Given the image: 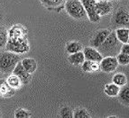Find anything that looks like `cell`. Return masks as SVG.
I'll list each match as a JSON object with an SVG mask.
<instances>
[{
    "mask_svg": "<svg viewBox=\"0 0 129 118\" xmlns=\"http://www.w3.org/2000/svg\"><path fill=\"white\" fill-rule=\"evenodd\" d=\"M7 51L15 53H25L29 51V45L25 33L20 27H14L8 33V41L6 45Z\"/></svg>",
    "mask_w": 129,
    "mask_h": 118,
    "instance_id": "cell-1",
    "label": "cell"
},
{
    "mask_svg": "<svg viewBox=\"0 0 129 118\" xmlns=\"http://www.w3.org/2000/svg\"><path fill=\"white\" fill-rule=\"evenodd\" d=\"M120 42L117 38L115 32L111 31L107 36L105 41L97 48L101 54H105L106 56H114L113 54H118L120 52Z\"/></svg>",
    "mask_w": 129,
    "mask_h": 118,
    "instance_id": "cell-2",
    "label": "cell"
},
{
    "mask_svg": "<svg viewBox=\"0 0 129 118\" xmlns=\"http://www.w3.org/2000/svg\"><path fill=\"white\" fill-rule=\"evenodd\" d=\"M64 9L74 20H83L88 18L84 6L80 0H66Z\"/></svg>",
    "mask_w": 129,
    "mask_h": 118,
    "instance_id": "cell-3",
    "label": "cell"
},
{
    "mask_svg": "<svg viewBox=\"0 0 129 118\" xmlns=\"http://www.w3.org/2000/svg\"><path fill=\"white\" fill-rule=\"evenodd\" d=\"M20 61V56L15 52L10 51L3 52L0 55V71L3 73H12Z\"/></svg>",
    "mask_w": 129,
    "mask_h": 118,
    "instance_id": "cell-4",
    "label": "cell"
},
{
    "mask_svg": "<svg viewBox=\"0 0 129 118\" xmlns=\"http://www.w3.org/2000/svg\"><path fill=\"white\" fill-rule=\"evenodd\" d=\"M113 26L129 29V11L125 7H120L114 13L111 20Z\"/></svg>",
    "mask_w": 129,
    "mask_h": 118,
    "instance_id": "cell-5",
    "label": "cell"
},
{
    "mask_svg": "<svg viewBox=\"0 0 129 118\" xmlns=\"http://www.w3.org/2000/svg\"><path fill=\"white\" fill-rule=\"evenodd\" d=\"M81 4L83 5L85 8V11L87 13V16H88V20L91 22H98L100 21L101 17L95 12V0H80Z\"/></svg>",
    "mask_w": 129,
    "mask_h": 118,
    "instance_id": "cell-6",
    "label": "cell"
},
{
    "mask_svg": "<svg viewBox=\"0 0 129 118\" xmlns=\"http://www.w3.org/2000/svg\"><path fill=\"white\" fill-rule=\"evenodd\" d=\"M99 64H100V69L105 73H111L115 71L118 67V60L115 56H106L103 58Z\"/></svg>",
    "mask_w": 129,
    "mask_h": 118,
    "instance_id": "cell-7",
    "label": "cell"
},
{
    "mask_svg": "<svg viewBox=\"0 0 129 118\" xmlns=\"http://www.w3.org/2000/svg\"><path fill=\"white\" fill-rule=\"evenodd\" d=\"M12 73L16 75L20 80L21 84H27V83H29V81L31 80V74L28 73V72L24 68V67L22 66V64H21V61H20L17 63V65L15 66L14 69L13 70Z\"/></svg>",
    "mask_w": 129,
    "mask_h": 118,
    "instance_id": "cell-8",
    "label": "cell"
},
{
    "mask_svg": "<svg viewBox=\"0 0 129 118\" xmlns=\"http://www.w3.org/2000/svg\"><path fill=\"white\" fill-rule=\"evenodd\" d=\"M95 12L100 17L108 15L112 12L113 6L111 1H98L95 2Z\"/></svg>",
    "mask_w": 129,
    "mask_h": 118,
    "instance_id": "cell-9",
    "label": "cell"
},
{
    "mask_svg": "<svg viewBox=\"0 0 129 118\" xmlns=\"http://www.w3.org/2000/svg\"><path fill=\"white\" fill-rule=\"evenodd\" d=\"M111 31L110 29H101L98 30L94 36L92 37L91 41H90V45L92 47H95V48H98L104 41L107 38V36L110 35Z\"/></svg>",
    "mask_w": 129,
    "mask_h": 118,
    "instance_id": "cell-10",
    "label": "cell"
},
{
    "mask_svg": "<svg viewBox=\"0 0 129 118\" xmlns=\"http://www.w3.org/2000/svg\"><path fill=\"white\" fill-rule=\"evenodd\" d=\"M83 53H84L85 60H88V61H95V62H100L102 61L103 55L100 53L98 50L95 47H86L83 50Z\"/></svg>",
    "mask_w": 129,
    "mask_h": 118,
    "instance_id": "cell-11",
    "label": "cell"
},
{
    "mask_svg": "<svg viewBox=\"0 0 129 118\" xmlns=\"http://www.w3.org/2000/svg\"><path fill=\"white\" fill-rule=\"evenodd\" d=\"M81 69L87 73H93L100 70V64L99 62L85 60L84 62L81 64Z\"/></svg>",
    "mask_w": 129,
    "mask_h": 118,
    "instance_id": "cell-12",
    "label": "cell"
},
{
    "mask_svg": "<svg viewBox=\"0 0 129 118\" xmlns=\"http://www.w3.org/2000/svg\"><path fill=\"white\" fill-rule=\"evenodd\" d=\"M21 64L28 73L33 74L37 69V63L36 60L32 58H25L21 61Z\"/></svg>",
    "mask_w": 129,
    "mask_h": 118,
    "instance_id": "cell-13",
    "label": "cell"
},
{
    "mask_svg": "<svg viewBox=\"0 0 129 118\" xmlns=\"http://www.w3.org/2000/svg\"><path fill=\"white\" fill-rule=\"evenodd\" d=\"M68 61H69V62L72 65H74V66H80V65L82 64L85 61L84 53H83L82 51H81V52L70 54L68 57Z\"/></svg>",
    "mask_w": 129,
    "mask_h": 118,
    "instance_id": "cell-14",
    "label": "cell"
},
{
    "mask_svg": "<svg viewBox=\"0 0 129 118\" xmlns=\"http://www.w3.org/2000/svg\"><path fill=\"white\" fill-rule=\"evenodd\" d=\"M119 101L125 106H129V84H125L120 87L119 93L118 95Z\"/></svg>",
    "mask_w": 129,
    "mask_h": 118,
    "instance_id": "cell-15",
    "label": "cell"
},
{
    "mask_svg": "<svg viewBox=\"0 0 129 118\" xmlns=\"http://www.w3.org/2000/svg\"><path fill=\"white\" fill-rule=\"evenodd\" d=\"M120 87L114 83L107 84L104 87V93L109 97H117L119 93Z\"/></svg>",
    "mask_w": 129,
    "mask_h": 118,
    "instance_id": "cell-16",
    "label": "cell"
},
{
    "mask_svg": "<svg viewBox=\"0 0 129 118\" xmlns=\"http://www.w3.org/2000/svg\"><path fill=\"white\" fill-rule=\"evenodd\" d=\"M117 38L118 39V41L122 44L127 43L128 40V35H129V29L127 28H118L115 31Z\"/></svg>",
    "mask_w": 129,
    "mask_h": 118,
    "instance_id": "cell-17",
    "label": "cell"
},
{
    "mask_svg": "<svg viewBox=\"0 0 129 118\" xmlns=\"http://www.w3.org/2000/svg\"><path fill=\"white\" fill-rule=\"evenodd\" d=\"M66 50L70 54L75 53V52L82 51V45H81V44H80L79 42L73 41L67 44V46H66Z\"/></svg>",
    "mask_w": 129,
    "mask_h": 118,
    "instance_id": "cell-18",
    "label": "cell"
},
{
    "mask_svg": "<svg viewBox=\"0 0 129 118\" xmlns=\"http://www.w3.org/2000/svg\"><path fill=\"white\" fill-rule=\"evenodd\" d=\"M112 83H114L115 84L118 85L119 87H122V86L127 84V77L123 73H117L113 75Z\"/></svg>",
    "mask_w": 129,
    "mask_h": 118,
    "instance_id": "cell-19",
    "label": "cell"
},
{
    "mask_svg": "<svg viewBox=\"0 0 129 118\" xmlns=\"http://www.w3.org/2000/svg\"><path fill=\"white\" fill-rule=\"evenodd\" d=\"M42 4L48 8H56L62 6L66 0H41Z\"/></svg>",
    "mask_w": 129,
    "mask_h": 118,
    "instance_id": "cell-20",
    "label": "cell"
},
{
    "mask_svg": "<svg viewBox=\"0 0 129 118\" xmlns=\"http://www.w3.org/2000/svg\"><path fill=\"white\" fill-rule=\"evenodd\" d=\"M8 41V32L5 28H0V48L6 47Z\"/></svg>",
    "mask_w": 129,
    "mask_h": 118,
    "instance_id": "cell-21",
    "label": "cell"
},
{
    "mask_svg": "<svg viewBox=\"0 0 129 118\" xmlns=\"http://www.w3.org/2000/svg\"><path fill=\"white\" fill-rule=\"evenodd\" d=\"M90 114L86 109L78 108L74 112V118H89Z\"/></svg>",
    "mask_w": 129,
    "mask_h": 118,
    "instance_id": "cell-22",
    "label": "cell"
},
{
    "mask_svg": "<svg viewBox=\"0 0 129 118\" xmlns=\"http://www.w3.org/2000/svg\"><path fill=\"white\" fill-rule=\"evenodd\" d=\"M117 60H118V62L119 65L122 66H125V65L129 64V55L123 52H119V53L117 55Z\"/></svg>",
    "mask_w": 129,
    "mask_h": 118,
    "instance_id": "cell-23",
    "label": "cell"
},
{
    "mask_svg": "<svg viewBox=\"0 0 129 118\" xmlns=\"http://www.w3.org/2000/svg\"><path fill=\"white\" fill-rule=\"evenodd\" d=\"M59 114L63 118H74V112L68 107H64L63 108H61Z\"/></svg>",
    "mask_w": 129,
    "mask_h": 118,
    "instance_id": "cell-24",
    "label": "cell"
},
{
    "mask_svg": "<svg viewBox=\"0 0 129 118\" xmlns=\"http://www.w3.org/2000/svg\"><path fill=\"white\" fill-rule=\"evenodd\" d=\"M7 81H8L9 85L12 86L13 88H17V87H19L20 84H22L20 79H19L15 75H13H13H11V76L8 78Z\"/></svg>",
    "mask_w": 129,
    "mask_h": 118,
    "instance_id": "cell-25",
    "label": "cell"
},
{
    "mask_svg": "<svg viewBox=\"0 0 129 118\" xmlns=\"http://www.w3.org/2000/svg\"><path fill=\"white\" fill-rule=\"evenodd\" d=\"M14 115H15V117H17V118H27V117H30L31 114L28 111L26 110V109L19 108V109H17V111L15 112Z\"/></svg>",
    "mask_w": 129,
    "mask_h": 118,
    "instance_id": "cell-26",
    "label": "cell"
},
{
    "mask_svg": "<svg viewBox=\"0 0 129 118\" xmlns=\"http://www.w3.org/2000/svg\"><path fill=\"white\" fill-rule=\"evenodd\" d=\"M120 52H123L127 55H129V44L125 43L123 44V45H121V48H120Z\"/></svg>",
    "mask_w": 129,
    "mask_h": 118,
    "instance_id": "cell-27",
    "label": "cell"
},
{
    "mask_svg": "<svg viewBox=\"0 0 129 118\" xmlns=\"http://www.w3.org/2000/svg\"><path fill=\"white\" fill-rule=\"evenodd\" d=\"M96 2H98V1H111V0H95Z\"/></svg>",
    "mask_w": 129,
    "mask_h": 118,
    "instance_id": "cell-28",
    "label": "cell"
},
{
    "mask_svg": "<svg viewBox=\"0 0 129 118\" xmlns=\"http://www.w3.org/2000/svg\"><path fill=\"white\" fill-rule=\"evenodd\" d=\"M127 43L129 44V35H128V40H127Z\"/></svg>",
    "mask_w": 129,
    "mask_h": 118,
    "instance_id": "cell-29",
    "label": "cell"
},
{
    "mask_svg": "<svg viewBox=\"0 0 129 118\" xmlns=\"http://www.w3.org/2000/svg\"><path fill=\"white\" fill-rule=\"evenodd\" d=\"M1 115H2V114H1V112H0V117H1Z\"/></svg>",
    "mask_w": 129,
    "mask_h": 118,
    "instance_id": "cell-30",
    "label": "cell"
},
{
    "mask_svg": "<svg viewBox=\"0 0 129 118\" xmlns=\"http://www.w3.org/2000/svg\"><path fill=\"white\" fill-rule=\"evenodd\" d=\"M115 1H120V0H115Z\"/></svg>",
    "mask_w": 129,
    "mask_h": 118,
    "instance_id": "cell-31",
    "label": "cell"
}]
</instances>
